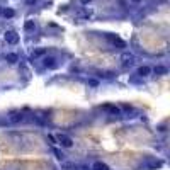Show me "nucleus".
Masks as SVG:
<instances>
[{
	"label": "nucleus",
	"mask_w": 170,
	"mask_h": 170,
	"mask_svg": "<svg viewBox=\"0 0 170 170\" xmlns=\"http://www.w3.org/2000/svg\"><path fill=\"white\" fill-rule=\"evenodd\" d=\"M4 39H5L9 44H17V43H19V36H17L15 31H5V33H4Z\"/></svg>",
	"instance_id": "nucleus-2"
},
{
	"label": "nucleus",
	"mask_w": 170,
	"mask_h": 170,
	"mask_svg": "<svg viewBox=\"0 0 170 170\" xmlns=\"http://www.w3.org/2000/svg\"><path fill=\"white\" fill-rule=\"evenodd\" d=\"M102 109H104V111H107L109 114H112V116H119V114H121V109L117 107V106H112V104H104Z\"/></svg>",
	"instance_id": "nucleus-4"
},
{
	"label": "nucleus",
	"mask_w": 170,
	"mask_h": 170,
	"mask_svg": "<svg viewBox=\"0 0 170 170\" xmlns=\"http://www.w3.org/2000/svg\"><path fill=\"white\" fill-rule=\"evenodd\" d=\"M124 111H128V112H131V111H133V107H131V106H124Z\"/></svg>",
	"instance_id": "nucleus-19"
},
{
	"label": "nucleus",
	"mask_w": 170,
	"mask_h": 170,
	"mask_svg": "<svg viewBox=\"0 0 170 170\" xmlns=\"http://www.w3.org/2000/svg\"><path fill=\"white\" fill-rule=\"evenodd\" d=\"M155 73L156 75H165L167 73V68L162 67V65H158V67H155Z\"/></svg>",
	"instance_id": "nucleus-13"
},
{
	"label": "nucleus",
	"mask_w": 170,
	"mask_h": 170,
	"mask_svg": "<svg viewBox=\"0 0 170 170\" xmlns=\"http://www.w3.org/2000/svg\"><path fill=\"white\" fill-rule=\"evenodd\" d=\"M88 2H90V0H82V4H83V5H85V4H88Z\"/></svg>",
	"instance_id": "nucleus-20"
},
{
	"label": "nucleus",
	"mask_w": 170,
	"mask_h": 170,
	"mask_svg": "<svg viewBox=\"0 0 170 170\" xmlns=\"http://www.w3.org/2000/svg\"><path fill=\"white\" fill-rule=\"evenodd\" d=\"M48 140L51 141V145H58V140H56V136H53V135H48Z\"/></svg>",
	"instance_id": "nucleus-15"
},
{
	"label": "nucleus",
	"mask_w": 170,
	"mask_h": 170,
	"mask_svg": "<svg viewBox=\"0 0 170 170\" xmlns=\"http://www.w3.org/2000/svg\"><path fill=\"white\" fill-rule=\"evenodd\" d=\"M88 85H92V87H97V85H99V82H97V80H88Z\"/></svg>",
	"instance_id": "nucleus-17"
},
{
	"label": "nucleus",
	"mask_w": 170,
	"mask_h": 170,
	"mask_svg": "<svg viewBox=\"0 0 170 170\" xmlns=\"http://www.w3.org/2000/svg\"><path fill=\"white\" fill-rule=\"evenodd\" d=\"M53 151H54V155H56V158H60V160H61V158H63V153H61L60 150H56V148H54Z\"/></svg>",
	"instance_id": "nucleus-16"
},
{
	"label": "nucleus",
	"mask_w": 170,
	"mask_h": 170,
	"mask_svg": "<svg viewBox=\"0 0 170 170\" xmlns=\"http://www.w3.org/2000/svg\"><path fill=\"white\" fill-rule=\"evenodd\" d=\"M5 60L14 65V63H17V61H19V56H17L15 53H9V54H5Z\"/></svg>",
	"instance_id": "nucleus-8"
},
{
	"label": "nucleus",
	"mask_w": 170,
	"mask_h": 170,
	"mask_svg": "<svg viewBox=\"0 0 170 170\" xmlns=\"http://www.w3.org/2000/svg\"><path fill=\"white\" fill-rule=\"evenodd\" d=\"M150 72H151L150 67H140L138 68V75H140V77H148Z\"/></svg>",
	"instance_id": "nucleus-9"
},
{
	"label": "nucleus",
	"mask_w": 170,
	"mask_h": 170,
	"mask_svg": "<svg viewBox=\"0 0 170 170\" xmlns=\"http://www.w3.org/2000/svg\"><path fill=\"white\" fill-rule=\"evenodd\" d=\"M44 53H46L44 49H36V51L33 53V60H34V58H38V56H43Z\"/></svg>",
	"instance_id": "nucleus-14"
},
{
	"label": "nucleus",
	"mask_w": 170,
	"mask_h": 170,
	"mask_svg": "<svg viewBox=\"0 0 170 170\" xmlns=\"http://www.w3.org/2000/svg\"><path fill=\"white\" fill-rule=\"evenodd\" d=\"M24 29H26V31H29V33H31V31H34V29H36L34 20H26V22H24Z\"/></svg>",
	"instance_id": "nucleus-11"
},
{
	"label": "nucleus",
	"mask_w": 170,
	"mask_h": 170,
	"mask_svg": "<svg viewBox=\"0 0 170 170\" xmlns=\"http://www.w3.org/2000/svg\"><path fill=\"white\" fill-rule=\"evenodd\" d=\"M56 140H58V143H60L61 146H65V148H72V146H73V140L67 135H58Z\"/></svg>",
	"instance_id": "nucleus-3"
},
{
	"label": "nucleus",
	"mask_w": 170,
	"mask_h": 170,
	"mask_svg": "<svg viewBox=\"0 0 170 170\" xmlns=\"http://www.w3.org/2000/svg\"><path fill=\"white\" fill-rule=\"evenodd\" d=\"M92 170H109V167L104 162H95L92 165Z\"/></svg>",
	"instance_id": "nucleus-7"
},
{
	"label": "nucleus",
	"mask_w": 170,
	"mask_h": 170,
	"mask_svg": "<svg viewBox=\"0 0 170 170\" xmlns=\"http://www.w3.org/2000/svg\"><path fill=\"white\" fill-rule=\"evenodd\" d=\"M9 119H10V122H20L22 119H24V116L14 112V114H10V117H9Z\"/></svg>",
	"instance_id": "nucleus-10"
},
{
	"label": "nucleus",
	"mask_w": 170,
	"mask_h": 170,
	"mask_svg": "<svg viewBox=\"0 0 170 170\" xmlns=\"http://www.w3.org/2000/svg\"><path fill=\"white\" fill-rule=\"evenodd\" d=\"M0 15H4V17H14V10L12 9H2Z\"/></svg>",
	"instance_id": "nucleus-12"
},
{
	"label": "nucleus",
	"mask_w": 170,
	"mask_h": 170,
	"mask_svg": "<svg viewBox=\"0 0 170 170\" xmlns=\"http://www.w3.org/2000/svg\"><path fill=\"white\" fill-rule=\"evenodd\" d=\"M43 65L51 70V68H56V65H58V63H56V58H54V56H46V58L43 60Z\"/></svg>",
	"instance_id": "nucleus-6"
},
{
	"label": "nucleus",
	"mask_w": 170,
	"mask_h": 170,
	"mask_svg": "<svg viewBox=\"0 0 170 170\" xmlns=\"http://www.w3.org/2000/svg\"><path fill=\"white\" fill-rule=\"evenodd\" d=\"M106 38H107V41L109 43H112L114 46H117V48H126V43L119 38V36H114V34H111V33H107L106 34Z\"/></svg>",
	"instance_id": "nucleus-1"
},
{
	"label": "nucleus",
	"mask_w": 170,
	"mask_h": 170,
	"mask_svg": "<svg viewBox=\"0 0 170 170\" xmlns=\"http://www.w3.org/2000/svg\"><path fill=\"white\" fill-rule=\"evenodd\" d=\"M121 60H122V65H133L135 63V56H133V53H129V51H124L121 54Z\"/></svg>",
	"instance_id": "nucleus-5"
},
{
	"label": "nucleus",
	"mask_w": 170,
	"mask_h": 170,
	"mask_svg": "<svg viewBox=\"0 0 170 170\" xmlns=\"http://www.w3.org/2000/svg\"><path fill=\"white\" fill-rule=\"evenodd\" d=\"M77 170H88V167H83V165H78V167H77Z\"/></svg>",
	"instance_id": "nucleus-18"
},
{
	"label": "nucleus",
	"mask_w": 170,
	"mask_h": 170,
	"mask_svg": "<svg viewBox=\"0 0 170 170\" xmlns=\"http://www.w3.org/2000/svg\"><path fill=\"white\" fill-rule=\"evenodd\" d=\"M0 14H2V7H0Z\"/></svg>",
	"instance_id": "nucleus-22"
},
{
	"label": "nucleus",
	"mask_w": 170,
	"mask_h": 170,
	"mask_svg": "<svg viewBox=\"0 0 170 170\" xmlns=\"http://www.w3.org/2000/svg\"><path fill=\"white\" fill-rule=\"evenodd\" d=\"M27 4H36V0H27Z\"/></svg>",
	"instance_id": "nucleus-21"
}]
</instances>
